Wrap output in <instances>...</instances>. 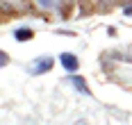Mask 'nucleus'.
<instances>
[{
	"mask_svg": "<svg viewBox=\"0 0 132 125\" xmlns=\"http://www.w3.org/2000/svg\"><path fill=\"white\" fill-rule=\"evenodd\" d=\"M62 64H64V68L68 70V73H75V70L80 68V61L75 55H71V52H64L62 55Z\"/></svg>",
	"mask_w": 132,
	"mask_h": 125,
	"instance_id": "nucleus-3",
	"label": "nucleus"
},
{
	"mask_svg": "<svg viewBox=\"0 0 132 125\" xmlns=\"http://www.w3.org/2000/svg\"><path fill=\"white\" fill-rule=\"evenodd\" d=\"M34 30L32 28H16L14 30V39L16 41H30V39H34Z\"/></svg>",
	"mask_w": 132,
	"mask_h": 125,
	"instance_id": "nucleus-6",
	"label": "nucleus"
},
{
	"mask_svg": "<svg viewBox=\"0 0 132 125\" xmlns=\"http://www.w3.org/2000/svg\"><path fill=\"white\" fill-rule=\"evenodd\" d=\"M78 5H80V14L82 16H91L98 12V2L96 0H78Z\"/></svg>",
	"mask_w": 132,
	"mask_h": 125,
	"instance_id": "nucleus-4",
	"label": "nucleus"
},
{
	"mask_svg": "<svg viewBox=\"0 0 132 125\" xmlns=\"http://www.w3.org/2000/svg\"><path fill=\"white\" fill-rule=\"evenodd\" d=\"M21 16H23V12L16 9L14 5H9V2H2V5H0V23H2V25H7L12 18H21Z\"/></svg>",
	"mask_w": 132,
	"mask_h": 125,
	"instance_id": "nucleus-1",
	"label": "nucleus"
},
{
	"mask_svg": "<svg viewBox=\"0 0 132 125\" xmlns=\"http://www.w3.org/2000/svg\"><path fill=\"white\" fill-rule=\"evenodd\" d=\"M25 2V7H27V12L30 14H34V16H39V18H43L46 23H53V14H48V12H41L39 7L34 5V0H23Z\"/></svg>",
	"mask_w": 132,
	"mask_h": 125,
	"instance_id": "nucleus-2",
	"label": "nucleus"
},
{
	"mask_svg": "<svg viewBox=\"0 0 132 125\" xmlns=\"http://www.w3.org/2000/svg\"><path fill=\"white\" fill-rule=\"evenodd\" d=\"M119 5H132V0H116Z\"/></svg>",
	"mask_w": 132,
	"mask_h": 125,
	"instance_id": "nucleus-9",
	"label": "nucleus"
},
{
	"mask_svg": "<svg viewBox=\"0 0 132 125\" xmlns=\"http://www.w3.org/2000/svg\"><path fill=\"white\" fill-rule=\"evenodd\" d=\"M75 5H78V0H64L62 2L59 12H62V18L64 21H71V16L75 14Z\"/></svg>",
	"mask_w": 132,
	"mask_h": 125,
	"instance_id": "nucleus-5",
	"label": "nucleus"
},
{
	"mask_svg": "<svg viewBox=\"0 0 132 125\" xmlns=\"http://www.w3.org/2000/svg\"><path fill=\"white\" fill-rule=\"evenodd\" d=\"M71 80H73V84H75V86L80 89V93H84V96H91V89H89V86L84 84V80H82L80 75H73Z\"/></svg>",
	"mask_w": 132,
	"mask_h": 125,
	"instance_id": "nucleus-8",
	"label": "nucleus"
},
{
	"mask_svg": "<svg viewBox=\"0 0 132 125\" xmlns=\"http://www.w3.org/2000/svg\"><path fill=\"white\" fill-rule=\"evenodd\" d=\"M48 68H53V57H46V59H41L39 64L34 66V73L39 75V73H46Z\"/></svg>",
	"mask_w": 132,
	"mask_h": 125,
	"instance_id": "nucleus-7",
	"label": "nucleus"
}]
</instances>
